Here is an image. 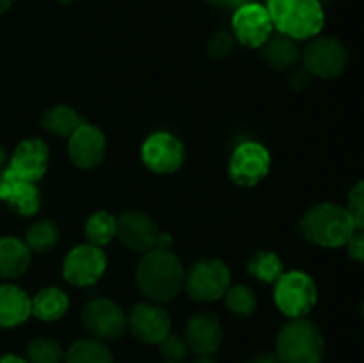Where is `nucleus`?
<instances>
[{
  "mask_svg": "<svg viewBox=\"0 0 364 363\" xmlns=\"http://www.w3.org/2000/svg\"><path fill=\"white\" fill-rule=\"evenodd\" d=\"M183 337L196 356H213L223 345L224 330L215 313L201 310L188 319Z\"/></svg>",
  "mask_w": 364,
  "mask_h": 363,
  "instance_id": "14",
  "label": "nucleus"
},
{
  "mask_svg": "<svg viewBox=\"0 0 364 363\" xmlns=\"http://www.w3.org/2000/svg\"><path fill=\"white\" fill-rule=\"evenodd\" d=\"M265 7L274 28L295 41L315 38L326 25V13L318 0H269Z\"/></svg>",
  "mask_w": 364,
  "mask_h": 363,
  "instance_id": "3",
  "label": "nucleus"
},
{
  "mask_svg": "<svg viewBox=\"0 0 364 363\" xmlns=\"http://www.w3.org/2000/svg\"><path fill=\"white\" fill-rule=\"evenodd\" d=\"M318 2H326V0H318Z\"/></svg>",
  "mask_w": 364,
  "mask_h": 363,
  "instance_id": "42",
  "label": "nucleus"
},
{
  "mask_svg": "<svg viewBox=\"0 0 364 363\" xmlns=\"http://www.w3.org/2000/svg\"><path fill=\"white\" fill-rule=\"evenodd\" d=\"M31 315V298L27 292L16 285H0V327H16Z\"/></svg>",
  "mask_w": 364,
  "mask_h": 363,
  "instance_id": "19",
  "label": "nucleus"
},
{
  "mask_svg": "<svg viewBox=\"0 0 364 363\" xmlns=\"http://www.w3.org/2000/svg\"><path fill=\"white\" fill-rule=\"evenodd\" d=\"M354 219L358 230H364V191L363 182H358L348 192V205L345 206Z\"/></svg>",
  "mask_w": 364,
  "mask_h": 363,
  "instance_id": "31",
  "label": "nucleus"
},
{
  "mask_svg": "<svg viewBox=\"0 0 364 363\" xmlns=\"http://www.w3.org/2000/svg\"><path fill=\"white\" fill-rule=\"evenodd\" d=\"M68 308H70V299L57 287L43 288L31 299L32 315L45 322H55V320L63 319Z\"/></svg>",
  "mask_w": 364,
  "mask_h": 363,
  "instance_id": "22",
  "label": "nucleus"
},
{
  "mask_svg": "<svg viewBox=\"0 0 364 363\" xmlns=\"http://www.w3.org/2000/svg\"><path fill=\"white\" fill-rule=\"evenodd\" d=\"M123 246L137 253H148L156 248L160 230L151 216L141 210H128L117 217V235Z\"/></svg>",
  "mask_w": 364,
  "mask_h": 363,
  "instance_id": "13",
  "label": "nucleus"
},
{
  "mask_svg": "<svg viewBox=\"0 0 364 363\" xmlns=\"http://www.w3.org/2000/svg\"><path fill=\"white\" fill-rule=\"evenodd\" d=\"M231 285V273L219 258H201L185 273L183 288L188 298L199 302H213L224 298Z\"/></svg>",
  "mask_w": 364,
  "mask_h": 363,
  "instance_id": "6",
  "label": "nucleus"
},
{
  "mask_svg": "<svg viewBox=\"0 0 364 363\" xmlns=\"http://www.w3.org/2000/svg\"><path fill=\"white\" fill-rule=\"evenodd\" d=\"M302 238L320 248H341L358 230L345 206L336 203H318L302 216L299 223Z\"/></svg>",
  "mask_w": 364,
  "mask_h": 363,
  "instance_id": "2",
  "label": "nucleus"
},
{
  "mask_svg": "<svg viewBox=\"0 0 364 363\" xmlns=\"http://www.w3.org/2000/svg\"><path fill=\"white\" fill-rule=\"evenodd\" d=\"M311 82L313 77L302 66H294L291 70H288V84L295 91H304V89H308L311 85Z\"/></svg>",
  "mask_w": 364,
  "mask_h": 363,
  "instance_id": "33",
  "label": "nucleus"
},
{
  "mask_svg": "<svg viewBox=\"0 0 364 363\" xmlns=\"http://www.w3.org/2000/svg\"><path fill=\"white\" fill-rule=\"evenodd\" d=\"M48 144L39 137H31L16 146L9 160V171L14 177L27 182H38L48 169Z\"/></svg>",
  "mask_w": 364,
  "mask_h": 363,
  "instance_id": "17",
  "label": "nucleus"
},
{
  "mask_svg": "<svg viewBox=\"0 0 364 363\" xmlns=\"http://www.w3.org/2000/svg\"><path fill=\"white\" fill-rule=\"evenodd\" d=\"M249 363H281L279 356L276 354V351H262V352H256L255 356L251 358Z\"/></svg>",
  "mask_w": 364,
  "mask_h": 363,
  "instance_id": "35",
  "label": "nucleus"
},
{
  "mask_svg": "<svg viewBox=\"0 0 364 363\" xmlns=\"http://www.w3.org/2000/svg\"><path fill=\"white\" fill-rule=\"evenodd\" d=\"M302 68L311 77L338 78L348 64V52L343 43L334 36H315L301 50Z\"/></svg>",
  "mask_w": 364,
  "mask_h": 363,
  "instance_id": "7",
  "label": "nucleus"
},
{
  "mask_svg": "<svg viewBox=\"0 0 364 363\" xmlns=\"http://www.w3.org/2000/svg\"><path fill=\"white\" fill-rule=\"evenodd\" d=\"M166 363H173V362H166Z\"/></svg>",
  "mask_w": 364,
  "mask_h": 363,
  "instance_id": "43",
  "label": "nucleus"
},
{
  "mask_svg": "<svg viewBox=\"0 0 364 363\" xmlns=\"http://www.w3.org/2000/svg\"><path fill=\"white\" fill-rule=\"evenodd\" d=\"M57 2H60V4H71V2H75V0H57Z\"/></svg>",
  "mask_w": 364,
  "mask_h": 363,
  "instance_id": "41",
  "label": "nucleus"
},
{
  "mask_svg": "<svg viewBox=\"0 0 364 363\" xmlns=\"http://www.w3.org/2000/svg\"><path fill=\"white\" fill-rule=\"evenodd\" d=\"M127 327L144 344H159L171 333V317L156 302H137L127 315Z\"/></svg>",
  "mask_w": 364,
  "mask_h": 363,
  "instance_id": "15",
  "label": "nucleus"
},
{
  "mask_svg": "<svg viewBox=\"0 0 364 363\" xmlns=\"http://www.w3.org/2000/svg\"><path fill=\"white\" fill-rule=\"evenodd\" d=\"M14 4V0H0V14L7 13L11 9V6Z\"/></svg>",
  "mask_w": 364,
  "mask_h": 363,
  "instance_id": "38",
  "label": "nucleus"
},
{
  "mask_svg": "<svg viewBox=\"0 0 364 363\" xmlns=\"http://www.w3.org/2000/svg\"><path fill=\"white\" fill-rule=\"evenodd\" d=\"M84 231L87 244L103 248V246L110 244L112 238L117 235V217L105 212V210H98L85 221Z\"/></svg>",
  "mask_w": 364,
  "mask_h": 363,
  "instance_id": "26",
  "label": "nucleus"
},
{
  "mask_svg": "<svg viewBox=\"0 0 364 363\" xmlns=\"http://www.w3.org/2000/svg\"><path fill=\"white\" fill-rule=\"evenodd\" d=\"M192 363H217L212 356H198Z\"/></svg>",
  "mask_w": 364,
  "mask_h": 363,
  "instance_id": "39",
  "label": "nucleus"
},
{
  "mask_svg": "<svg viewBox=\"0 0 364 363\" xmlns=\"http://www.w3.org/2000/svg\"><path fill=\"white\" fill-rule=\"evenodd\" d=\"M0 199L25 217L36 216L41 206L39 189L34 182L21 180L7 169L0 174Z\"/></svg>",
  "mask_w": 364,
  "mask_h": 363,
  "instance_id": "18",
  "label": "nucleus"
},
{
  "mask_svg": "<svg viewBox=\"0 0 364 363\" xmlns=\"http://www.w3.org/2000/svg\"><path fill=\"white\" fill-rule=\"evenodd\" d=\"M231 25L233 38L247 48H262L274 32L267 7L251 0L235 9Z\"/></svg>",
  "mask_w": 364,
  "mask_h": 363,
  "instance_id": "10",
  "label": "nucleus"
},
{
  "mask_svg": "<svg viewBox=\"0 0 364 363\" xmlns=\"http://www.w3.org/2000/svg\"><path fill=\"white\" fill-rule=\"evenodd\" d=\"M60 238L59 226L53 221L43 219L32 224L25 235V244L31 249V253H46L55 248Z\"/></svg>",
  "mask_w": 364,
  "mask_h": 363,
  "instance_id": "27",
  "label": "nucleus"
},
{
  "mask_svg": "<svg viewBox=\"0 0 364 363\" xmlns=\"http://www.w3.org/2000/svg\"><path fill=\"white\" fill-rule=\"evenodd\" d=\"M107 255L102 248L82 244L71 249L63 263V276L75 287H91L105 274Z\"/></svg>",
  "mask_w": 364,
  "mask_h": 363,
  "instance_id": "12",
  "label": "nucleus"
},
{
  "mask_svg": "<svg viewBox=\"0 0 364 363\" xmlns=\"http://www.w3.org/2000/svg\"><path fill=\"white\" fill-rule=\"evenodd\" d=\"M105 152V134L91 123H82L68 137V153H70V159L80 169H92L98 164H102Z\"/></svg>",
  "mask_w": 364,
  "mask_h": 363,
  "instance_id": "16",
  "label": "nucleus"
},
{
  "mask_svg": "<svg viewBox=\"0 0 364 363\" xmlns=\"http://www.w3.org/2000/svg\"><path fill=\"white\" fill-rule=\"evenodd\" d=\"M235 38L228 31H217L208 43V53L213 59H226L233 52Z\"/></svg>",
  "mask_w": 364,
  "mask_h": 363,
  "instance_id": "32",
  "label": "nucleus"
},
{
  "mask_svg": "<svg viewBox=\"0 0 364 363\" xmlns=\"http://www.w3.org/2000/svg\"><path fill=\"white\" fill-rule=\"evenodd\" d=\"M318 288L315 280L302 270L283 273L274 283V302L288 319H302L315 308Z\"/></svg>",
  "mask_w": 364,
  "mask_h": 363,
  "instance_id": "5",
  "label": "nucleus"
},
{
  "mask_svg": "<svg viewBox=\"0 0 364 363\" xmlns=\"http://www.w3.org/2000/svg\"><path fill=\"white\" fill-rule=\"evenodd\" d=\"M270 166L272 159L269 149L262 142L245 141L240 142L231 153L228 173L235 185L255 187L269 174Z\"/></svg>",
  "mask_w": 364,
  "mask_h": 363,
  "instance_id": "8",
  "label": "nucleus"
},
{
  "mask_svg": "<svg viewBox=\"0 0 364 363\" xmlns=\"http://www.w3.org/2000/svg\"><path fill=\"white\" fill-rule=\"evenodd\" d=\"M206 2H210L212 6L215 7H226V9H237V7H240L242 4L249 2V0H206Z\"/></svg>",
  "mask_w": 364,
  "mask_h": 363,
  "instance_id": "36",
  "label": "nucleus"
},
{
  "mask_svg": "<svg viewBox=\"0 0 364 363\" xmlns=\"http://www.w3.org/2000/svg\"><path fill=\"white\" fill-rule=\"evenodd\" d=\"M64 349L53 338H36L27 347V362L28 363H63Z\"/></svg>",
  "mask_w": 364,
  "mask_h": 363,
  "instance_id": "29",
  "label": "nucleus"
},
{
  "mask_svg": "<svg viewBox=\"0 0 364 363\" xmlns=\"http://www.w3.org/2000/svg\"><path fill=\"white\" fill-rule=\"evenodd\" d=\"M224 301H226V308L242 319L255 315L258 310V298L247 285H230L224 294Z\"/></svg>",
  "mask_w": 364,
  "mask_h": 363,
  "instance_id": "28",
  "label": "nucleus"
},
{
  "mask_svg": "<svg viewBox=\"0 0 364 363\" xmlns=\"http://www.w3.org/2000/svg\"><path fill=\"white\" fill-rule=\"evenodd\" d=\"M247 273L262 283H276L277 278L284 273L283 260L279 255L269 249H258L247 260Z\"/></svg>",
  "mask_w": 364,
  "mask_h": 363,
  "instance_id": "25",
  "label": "nucleus"
},
{
  "mask_svg": "<svg viewBox=\"0 0 364 363\" xmlns=\"http://www.w3.org/2000/svg\"><path fill=\"white\" fill-rule=\"evenodd\" d=\"M0 363H28V362L18 354H6L0 358Z\"/></svg>",
  "mask_w": 364,
  "mask_h": 363,
  "instance_id": "37",
  "label": "nucleus"
},
{
  "mask_svg": "<svg viewBox=\"0 0 364 363\" xmlns=\"http://www.w3.org/2000/svg\"><path fill=\"white\" fill-rule=\"evenodd\" d=\"M262 56L272 70L288 71L301 60V48L295 39L277 32L276 36H270L262 46Z\"/></svg>",
  "mask_w": 364,
  "mask_h": 363,
  "instance_id": "21",
  "label": "nucleus"
},
{
  "mask_svg": "<svg viewBox=\"0 0 364 363\" xmlns=\"http://www.w3.org/2000/svg\"><path fill=\"white\" fill-rule=\"evenodd\" d=\"M159 351L166 362L181 363L188 356L191 349H188L185 337L178 333H167L162 340L159 342Z\"/></svg>",
  "mask_w": 364,
  "mask_h": 363,
  "instance_id": "30",
  "label": "nucleus"
},
{
  "mask_svg": "<svg viewBox=\"0 0 364 363\" xmlns=\"http://www.w3.org/2000/svg\"><path fill=\"white\" fill-rule=\"evenodd\" d=\"M82 324L91 338L100 342H114L127 331V313L119 305L105 298L89 301L82 310Z\"/></svg>",
  "mask_w": 364,
  "mask_h": 363,
  "instance_id": "9",
  "label": "nucleus"
},
{
  "mask_svg": "<svg viewBox=\"0 0 364 363\" xmlns=\"http://www.w3.org/2000/svg\"><path fill=\"white\" fill-rule=\"evenodd\" d=\"M82 123H84V120L70 105L50 107L41 116L43 128L52 132V134L59 135V137H70Z\"/></svg>",
  "mask_w": 364,
  "mask_h": 363,
  "instance_id": "24",
  "label": "nucleus"
},
{
  "mask_svg": "<svg viewBox=\"0 0 364 363\" xmlns=\"http://www.w3.org/2000/svg\"><path fill=\"white\" fill-rule=\"evenodd\" d=\"M142 164L156 174H171L185 162V146L169 132H155L141 148Z\"/></svg>",
  "mask_w": 364,
  "mask_h": 363,
  "instance_id": "11",
  "label": "nucleus"
},
{
  "mask_svg": "<svg viewBox=\"0 0 364 363\" xmlns=\"http://www.w3.org/2000/svg\"><path fill=\"white\" fill-rule=\"evenodd\" d=\"M4 162H6V149L0 146V166H4Z\"/></svg>",
  "mask_w": 364,
  "mask_h": 363,
  "instance_id": "40",
  "label": "nucleus"
},
{
  "mask_svg": "<svg viewBox=\"0 0 364 363\" xmlns=\"http://www.w3.org/2000/svg\"><path fill=\"white\" fill-rule=\"evenodd\" d=\"M66 363H114V356L105 342L82 338L73 342L64 354Z\"/></svg>",
  "mask_w": 364,
  "mask_h": 363,
  "instance_id": "23",
  "label": "nucleus"
},
{
  "mask_svg": "<svg viewBox=\"0 0 364 363\" xmlns=\"http://www.w3.org/2000/svg\"><path fill=\"white\" fill-rule=\"evenodd\" d=\"M345 246H347V249H348V256H350L354 262L361 263L364 260V233L363 231H355V233L350 237V241H348Z\"/></svg>",
  "mask_w": 364,
  "mask_h": 363,
  "instance_id": "34",
  "label": "nucleus"
},
{
  "mask_svg": "<svg viewBox=\"0 0 364 363\" xmlns=\"http://www.w3.org/2000/svg\"><path fill=\"white\" fill-rule=\"evenodd\" d=\"M137 287L148 301L171 302L183 290L185 269L173 251L151 249L144 253L137 267Z\"/></svg>",
  "mask_w": 364,
  "mask_h": 363,
  "instance_id": "1",
  "label": "nucleus"
},
{
  "mask_svg": "<svg viewBox=\"0 0 364 363\" xmlns=\"http://www.w3.org/2000/svg\"><path fill=\"white\" fill-rule=\"evenodd\" d=\"M276 354L281 363H322L326 338L313 320L290 319L277 331Z\"/></svg>",
  "mask_w": 364,
  "mask_h": 363,
  "instance_id": "4",
  "label": "nucleus"
},
{
  "mask_svg": "<svg viewBox=\"0 0 364 363\" xmlns=\"http://www.w3.org/2000/svg\"><path fill=\"white\" fill-rule=\"evenodd\" d=\"M32 253L21 238L0 237V278H20L31 265Z\"/></svg>",
  "mask_w": 364,
  "mask_h": 363,
  "instance_id": "20",
  "label": "nucleus"
}]
</instances>
